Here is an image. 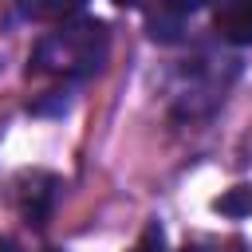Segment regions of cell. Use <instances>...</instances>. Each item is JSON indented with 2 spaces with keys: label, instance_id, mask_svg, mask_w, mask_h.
<instances>
[{
  "label": "cell",
  "instance_id": "6da1fadb",
  "mask_svg": "<svg viewBox=\"0 0 252 252\" xmlns=\"http://www.w3.org/2000/svg\"><path fill=\"white\" fill-rule=\"evenodd\" d=\"M106 51H110L106 24L94 20V16H71V20L55 24L51 32H43L35 39V47L28 55V71L67 79V83H83V79L102 71Z\"/></svg>",
  "mask_w": 252,
  "mask_h": 252
},
{
  "label": "cell",
  "instance_id": "7a4b0ae2",
  "mask_svg": "<svg viewBox=\"0 0 252 252\" xmlns=\"http://www.w3.org/2000/svg\"><path fill=\"white\" fill-rule=\"evenodd\" d=\"M220 63H228V59L201 55L197 63L185 67V83L177 87V94H181V110H185V114H205V110H213V106L224 98L228 79L220 75Z\"/></svg>",
  "mask_w": 252,
  "mask_h": 252
},
{
  "label": "cell",
  "instance_id": "3957f363",
  "mask_svg": "<svg viewBox=\"0 0 252 252\" xmlns=\"http://www.w3.org/2000/svg\"><path fill=\"white\" fill-rule=\"evenodd\" d=\"M59 189H63V181L55 173H43V169L24 173L16 181V205L28 217V224H47V217H51V209L59 201Z\"/></svg>",
  "mask_w": 252,
  "mask_h": 252
},
{
  "label": "cell",
  "instance_id": "277c9868",
  "mask_svg": "<svg viewBox=\"0 0 252 252\" xmlns=\"http://www.w3.org/2000/svg\"><path fill=\"white\" fill-rule=\"evenodd\" d=\"M213 28H217V35L224 43L248 47L252 43V0H217Z\"/></svg>",
  "mask_w": 252,
  "mask_h": 252
},
{
  "label": "cell",
  "instance_id": "5b68a950",
  "mask_svg": "<svg viewBox=\"0 0 252 252\" xmlns=\"http://www.w3.org/2000/svg\"><path fill=\"white\" fill-rule=\"evenodd\" d=\"M209 0H158V8L150 12V39L173 43L181 32V20L193 16L197 8H205Z\"/></svg>",
  "mask_w": 252,
  "mask_h": 252
},
{
  "label": "cell",
  "instance_id": "8992f818",
  "mask_svg": "<svg viewBox=\"0 0 252 252\" xmlns=\"http://www.w3.org/2000/svg\"><path fill=\"white\" fill-rule=\"evenodd\" d=\"M87 0H20V16L24 20H35V24H63L71 20Z\"/></svg>",
  "mask_w": 252,
  "mask_h": 252
},
{
  "label": "cell",
  "instance_id": "52a82bcc",
  "mask_svg": "<svg viewBox=\"0 0 252 252\" xmlns=\"http://www.w3.org/2000/svg\"><path fill=\"white\" fill-rule=\"evenodd\" d=\"M213 209L224 217H252V185H236V189L220 193L213 201Z\"/></svg>",
  "mask_w": 252,
  "mask_h": 252
},
{
  "label": "cell",
  "instance_id": "ba28073f",
  "mask_svg": "<svg viewBox=\"0 0 252 252\" xmlns=\"http://www.w3.org/2000/svg\"><path fill=\"white\" fill-rule=\"evenodd\" d=\"M130 252H169V248H165V232H161V224H158V220L146 224V232L138 236V244H134Z\"/></svg>",
  "mask_w": 252,
  "mask_h": 252
},
{
  "label": "cell",
  "instance_id": "9c48e42d",
  "mask_svg": "<svg viewBox=\"0 0 252 252\" xmlns=\"http://www.w3.org/2000/svg\"><path fill=\"white\" fill-rule=\"evenodd\" d=\"M0 252H24V248H20L12 236H0Z\"/></svg>",
  "mask_w": 252,
  "mask_h": 252
},
{
  "label": "cell",
  "instance_id": "30bf717a",
  "mask_svg": "<svg viewBox=\"0 0 252 252\" xmlns=\"http://www.w3.org/2000/svg\"><path fill=\"white\" fill-rule=\"evenodd\" d=\"M114 4H118V8H142L146 0H114Z\"/></svg>",
  "mask_w": 252,
  "mask_h": 252
},
{
  "label": "cell",
  "instance_id": "8fae6325",
  "mask_svg": "<svg viewBox=\"0 0 252 252\" xmlns=\"http://www.w3.org/2000/svg\"><path fill=\"white\" fill-rule=\"evenodd\" d=\"M55 252H59V248H55Z\"/></svg>",
  "mask_w": 252,
  "mask_h": 252
}]
</instances>
